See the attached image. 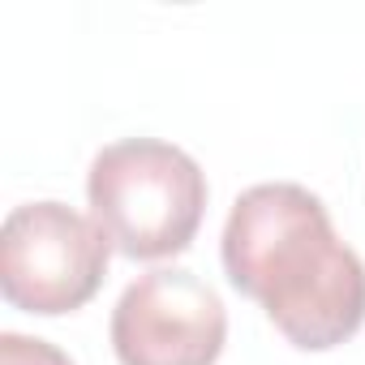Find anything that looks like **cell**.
I'll list each match as a JSON object with an SVG mask.
<instances>
[{
  "instance_id": "3957f363",
  "label": "cell",
  "mask_w": 365,
  "mask_h": 365,
  "mask_svg": "<svg viewBox=\"0 0 365 365\" xmlns=\"http://www.w3.org/2000/svg\"><path fill=\"white\" fill-rule=\"evenodd\" d=\"M112 241L73 207L43 198L22 202L0 228V292L22 314H73L108 275Z\"/></svg>"
},
{
  "instance_id": "6da1fadb",
  "label": "cell",
  "mask_w": 365,
  "mask_h": 365,
  "mask_svg": "<svg viewBox=\"0 0 365 365\" xmlns=\"http://www.w3.org/2000/svg\"><path fill=\"white\" fill-rule=\"evenodd\" d=\"M220 254L232 288L254 297L288 344L327 352L361 331L365 262L305 185H250L228 211Z\"/></svg>"
},
{
  "instance_id": "7a4b0ae2",
  "label": "cell",
  "mask_w": 365,
  "mask_h": 365,
  "mask_svg": "<svg viewBox=\"0 0 365 365\" xmlns=\"http://www.w3.org/2000/svg\"><path fill=\"white\" fill-rule=\"evenodd\" d=\"M86 202L116 254L159 262L190 250L207 211V172L159 138L103 146L86 172Z\"/></svg>"
},
{
  "instance_id": "277c9868",
  "label": "cell",
  "mask_w": 365,
  "mask_h": 365,
  "mask_svg": "<svg viewBox=\"0 0 365 365\" xmlns=\"http://www.w3.org/2000/svg\"><path fill=\"white\" fill-rule=\"evenodd\" d=\"M228 339L220 292L185 267L138 275L112 309V348L120 365H215Z\"/></svg>"
},
{
  "instance_id": "5b68a950",
  "label": "cell",
  "mask_w": 365,
  "mask_h": 365,
  "mask_svg": "<svg viewBox=\"0 0 365 365\" xmlns=\"http://www.w3.org/2000/svg\"><path fill=\"white\" fill-rule=\"evenodd\" d=\"M0 365H73V361L56 344L39 339V335L5 331V335H0Z\"/></svg>"
}]
</instances>
